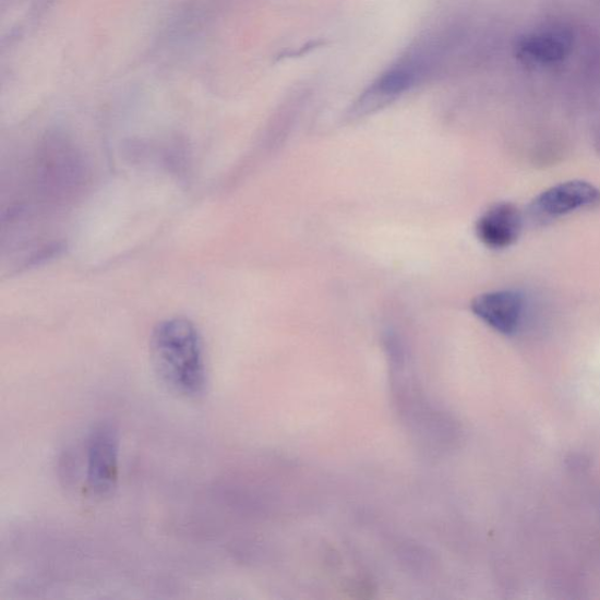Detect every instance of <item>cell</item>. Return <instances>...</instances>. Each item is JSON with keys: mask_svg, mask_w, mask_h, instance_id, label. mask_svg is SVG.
<instances>
[{"mask_svg": "<svg viewBox=\"0 0 600 600\" xmlns=\"http://www.w3.org/2000/svg\"><path fill=\"white\" fill-rule=\"evenodd\" d=\"M471 310L497 333L509 336L516 333L524 312V299L511 290L487 292L471 302Z\"/></svg>", "mask_w": 600, "mask_h": 600, "instance_id": "cell-4", "label": "cell"}, {"mask_svg": "<svg viewBox=\"0 0 600 600\" xmlns=\"http://www.w3.org/2000/svg\"><path fill=\"white\" fill-rule=\"evenodd\" d=\"M151 358L157 376L172 393L196 399L207 391L204 346L191 321L171 319L157 325L151 338Z\"/></svg>", "mask_w": 600, "mask_h": 600, "instance_id": "cell-1", "label": "cell"}, {"mask_svg": "<svg viewBox=\"0 0 600 600\" xmlns=\"http://www.w3.org/2000/svg\"><path fill=\"white\" fill-rule=\"evenodd\" d=\"M572 46L571 31L551 26L520 38L516 45V56L528 64L547 65L564 59Z\"/></svg>", "mask_w": 600, "mask_h": 600, "instance_id": "cell-6", "label": "cell"}, {"mask_svg": "<svg viewBox=\"0 0 600 600\" xmlns=\"http://www.w3.org/2000/svg\"><path fill=\"white\" fill-rule=\"evenodd\" d=\"M120 436L112 423H100L87 441V484L97 496L112 495L119 480Z\"/></svg>", "mask_w": 600, "mask_h": 600, "instance_id": "cell-2", "label": "cell"}, {"mask_svg": "<svg viewBox=\"0 0 600 600\" xmlns=\"http://www.w3.org/2000/svg\"><path fill=\"white\" fill-rule=\"evenodd\" d=\"M600 202V191L592 183L574 180L547 189L530 204V214L543 219L557 218L573 212L593 207Z\"/></svg>", "mask_w": 600, "mask_h": 600, "instance_id": "cell-3", "label": "cell"}, {"mask_svg": "<svg viewBox=\"0 0 600 600\" xmlns=\"http://www.w3.org/2000/svg\"><path fill=\"white\" fill-rule=\"evenodd\" d=\"M524 218L515 204L500 202L492 205L477 223L479 240L491 249L513 245L523 231Z\"/></svg>", "mask_w": 600, "mask_h": 600, "instance_id": "cell-5", "label": "cell"}]
</instances>
